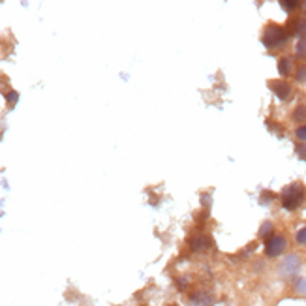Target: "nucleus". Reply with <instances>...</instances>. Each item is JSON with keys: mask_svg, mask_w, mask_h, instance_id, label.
<instances>
[{"mask_svg": "<svg viewBox=\"0 0 306 306\" xmlns=\"http://www.w3.org/2000/svg\"><path fill=\"white\" fill-rule=\"evenodd\" d=\"M15 102H17V92L8 94V104H15Z\"/></svg>", "mask_w": 306, "mask_h": 306, "instance_id": "2eb2a0df", "label": "nucleus"}, {"mask_svg": "<svg viewBox=\"0 0 306 306\" xmlns=\"http://www.w3.org/2000/svg\"><path fill=\"white\" fill-rule=\"evenodd\" d=\"M280 6H282L284 10H288V12H293V10L300 8V2H293V0H282V2H280Z\"/></svg>", "mask_w": 306, "mask_h": 306, "instance_id": "6e6552de", "label": "nucleus"}, {"mask_svg": "<svg viewBox=\"0 0 306 306\" xmlns=\"http://www.w3.org/2000/svg\"><path fill=\"white\" fill-rule=\"evenodd\" d=\"M293 119L297 122H302V121H306V107L304 105H299L297 109L293 111Z\"/></svg>", "mask_w": 306, "mask_h": 306, "instance_id": "0eeeda50", "label": "nucleus"}, {"mask_svg": "<svg viewBox=\"0 0 306 306\" xmlns=\"http://www.w3.org/2000/svg\"><path fill=\"white\" fill-rule=\"evenodd\" d=\"M271 231H272V224L271 222H267L265 225H263V227H261V237H271Z\"/></svg>", "mask_w": 306, "mask_h": 306, "instance_id": "9b49d317", "label": "nucleus"}, {"mask_svg": "<svg viewBox=\"0 0 306 306\" xmlns=\"http://www.w3.org/2000/svg\"><path fill=\"white\" fill-rule=\"evenodd\" d=\"M269 87L272 88V92L276 94L280 100H288L289 94H291V87H289L286 81H271L269 83Z\"/></svg>", "mask_w": 306, "mask_h": 306, "instance_id": "20e7f679", "label": "nucleus"}, {"mask_svg": "<svg viewBox=\"0 0 306 306\" xmlns=\"http://www.w3.org/2000/svg\"><path fill=\"white\" fill-rule=\"evenodd\" d=\"M297 57H306V40H300L297 43Z\"/></svg>", "mask_w": 306, "mask_h": 306, "instance_id": "9d476101", "label": "nucleus"}, {"mask_svg": "<svg viewBox=\"0 0 306 306\" xmlns=\"http://www.w3.org/2000/svg\"><path fill=\"white\" fill-rule=\"evenodd\" d=\"M297 154H299L302 160H306V145L304 143H300L299 147H297Z\"/></svg>", "mask_w": 306, "mask_h": 306, "instance_id": "4468645a", "label": "nucleus"}, {"mask_svg": "<svg viewBox=\"0 0 306 306\" xmlns=\"http://www.w3.org/2000/svg\"><path fill=\"white\" fill-rule=\"evenodd\" d=\"M295 79L299 83H304L306 81V66H300L299 69H297V74H295Z\"/></svg>", "mask_w": 306, "mask_h": 306, "instance_id": "1a4fd4ad", "label": "nucleus"}, {"mask_svg": "<svg viewBox=\"0 0 306 306\" xmlns=\"http://www.w3.org/2000/svg\"><path fill=\"white\" fill-rule=\"evenodd\" d=\"M208 244H210V241L205 237H199V239H194L192 241V246H194V250H207Z\"/></svg>", "mask_w": 306, "mask_h": 306, "instance_id": "423d86ee", "label": "nucleus"}, {"mask_svg": "<svg viewBox=\"0 0 306 306\" xmlns=\"http://www.w3.org/2000/svg\"><path fill=\"white\" fill-rule=\"evenodd\" d=\"M304 186L302 184H291L288 188H284L282 192V205L288 210H295L300 207V203L304 201Z\"/></svg>", "mask_w": 306, "mask_h": 306, "instance_id": "f257e3e1", "label": "nucleus"}, {"mask_svg": "<svg viewBox=\"0 0 306 306\" xmlns=\"http://www.w3.org/2000/svg\"><path fill=\"white\" fill-rule=\"evenodd\" d=\"M288 248V241L282 235H271L265 243V254L269 257H276V255L284 254V250Z\"/></svg>", "mask_w": 306, "mask_h": 306, "instance_id": "7ed1b4c3", "label": "nucleus"}, {"mask_svg": "<svg viewBox=\"0 0 306 306\" xmlns=\"http://www.w3.org/2000/svg\"><path fill=\"white\" fill-rule=\"evenodd\" d=\"M304 12H306V8H304Z\"/></svg>", "mask_w": 306, "mask_h": 306, "instance_id": "dca6fc26", "label": "nucleus"}, {"mask_svg": "<svg viewBox=\"0 0 306 306\" xmlns=\"http://www.w3.org/2000/svg\"><path fill=\"white\" fill-rule=\"evenodd\" d=\"M289 38L288 30L284 29V27H278V25H269L265 30H263V43H265L267 47H278L282 45V43H286Z\"/></svg>", "mask_w": 306, "mask_h": 306, "instance_id": "f03ea898", "label": "nucleus"}, {"mask_svg": "<svg viewBox=\"0 0 306 306\" xmlns=\"http://www.w3.org/2000/svg\"><path fill=\"white\" fill-rule=\"evenodd\" d=\"M291 68H293V62H291V58H280V62H278V72L280 75H289L291 74Z\"/></svg>", "mask_w": 306, "mask_h": 306, "instance_id": "39448f33", "label": "nucleus"}, {"mask_svg": "<svg viewBox=\"0 0 306 306\" xmlns=\"http://www.w3.org/2000/svg\"><path fill=\"white\" fill-rule=\"evenodd\" d=\"M297 243L302 244V246H306V227L299 229V233H297Z\"/></svg>", "mask_w": 306, "mask_h": 306, "instance_id": "ddd939ff", "label": "nucleus"}, {"mask_svg": "<svg viewBox=\"0 0 306 306\" xmlns=\"http://www.w3.org/2000/svg\"><path fill=\"white\" fill-rule=\"evenodd\" d=\"M295 135H297V139H300V141H306V124H302V126L297 128Z\"/></svg>", "mask_w": 306, "mask_h": 306, "instance_id": "f8f14e48", "label": "nucleus"}]
</instances>
